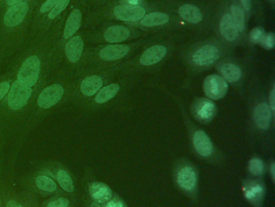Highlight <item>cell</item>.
Here are the masks:
<instances>
[{"mask_svg": "<svg viewBox=\"0 0 275 207\" xmlns=\"http://www.w3.org/2000/svg\"><path fill=\"white\" fill-rule=\"evenodd\" d=\"M91 207H101L100 205H98V202H96V201H94V202H92L91 205Z\"/></svg>", "mask_w": 275, "mask_h": 207, "instance_id": "40", "label": "cell"}, {"mask_svg": "<svg viewBox=\"0 0 275 207\" xmlns=\"http://www.w3.org/2000/svg\"><path fill=\"white\" fill-rule=\"evenodd\" d=\"M249 170L250 173L254 175H260L264 171L263 162L258 158L252 159L249 164Z\"/></svg>", "mask_w": 275, "mask_h": 207, "instance_id": "32", "label": "cell"}, {"mask_svg": "<svg viewBox=\"0 0 275 207\" xmlns=\"http://www.w3.org/2000/svg\"><path fill=\"white\" fill-rule=\"evenodd\" d=\"M3 205L4 207H41L37 195L26 190L4 193Z\"/></svg>", "mask_w": 275, "mask_h": 207, "instance_id": "9", "label": "cell"}, {"mask_svg": "<svg viewBox=\"0 0 275 207\" xmlns=\"http://www.w3.org/2000/svg\"><path fill=\"white\" fill-rule=\"evenodd\" d=\"M40 0H23L0 9V71L25 46Z\"/></svg>", "mask_w": 275, "mask_h": 207, "instance_id": "2", "label": "cell"}, {"mask_svg": "<svg viewBox=\"0 0 275 207\" xmlns=\"http://www.w3.org/2000/svg\"><path fill=\"white\" fill-rule=\"evenodd\" d=\"M243 190L245 196L250 202L258 206L261 205L265 195V187L261 182L255 181L246 182L245 183Z\"/></svg>", "mask_w": 275, "mask_h": 207, "instance_id": "16", "label": "cell"}, {"mask_svg": "<svg viewBox=\"0 0 275 207\" xmlns=\"http://www.w3.org/2000/svg\"><path fill=\"white\" fill-rule=\"evenodd\" d=\"M45 81L31 87L15 77L8 95L0 103V130L16 128L28 123L36 94Z\"/></svg>", "mask_w": 275, "mask_h": 207, "instance_id": "3", "label": "cell"}, {"mask_svg": "<svg viewBox=\"0 0 275 207\" xmlns=\"http://www.w3.org/2000/svg\"><path fill=\"white\" fill-rule=\"evenodd\" d=\"M72 77L65 71L57 69L45 81L36 94L28 123H37L51 109L71 101Z\"/></svg>", "mask_w": 275, "mask_h": 207, "instance_id": "4", "label": "cell"}, {"mask_svg": "<svg viewBox=\"0 0 275 207\" xmlns=\"http://www.w3.org/2000/svg\"><path fill=\"white\" fill-rule=\"evenodd\" d=\"M89 193L91 198L98 203H107L112 197V190L102 182H94L90 184Z\"/></svg>", "mask_w": 275, "mask_h": 207, "instance_id": "17", "label": "cell"}, {"mask_svg": "<svg viewBox=\"0 0 275 207\" xmlns=\"http://www.w3.org/2000/svg\"><path fill=\"white\" fill-rule=\"evenodd\" d=\"M179 13L183 20L191 24H197L202 19V15L199 8L191 4H186L182 6L179 9Z\"/></svg>", "mask_w": 275, "mask_h": 207, "instance_id": "24", "label": "cell"}, {"mask_svg": "<svg viewBox=\"0 0 275 207\" xmlns=\"http://www.w3.org/2000/svg\"><path fill=\"white\" fill-rule=\"evenodd\" d=\"M7 69L4 73H0V103L4 101L10 90L12 82L14 80V70L9 67H6Z\"/></svg>", "mask_w": 275, "mask_h": 207, "instance_id": "25", "label": "cell"}, {"mask_svg": "<svg viewBox=\"0 0 275 207\" xmlns=\"http://www.w3.org/2000/svg\"><path fill=\"white\" fill-rule=\"evenodd\" d=\"M220 72L229 83H234L240 79L242 71L240 68L233 64H224L220 68Z\"/></svg>", "mask_w": 275, "mask_h": 207, "instance_id": "30", "label": "cell"}, {"mask_svg": "<svg viewBox=\"0 0 275 207\" xmlns=\"http://www.w3.org/2000/svg\"><path fill=\"white\" fill-rule=\"evenodd\" d=\"M219 56L220 53L216 46L207 45L194 53L192 60L198 66L210 65L218 60Z\"/></svg>", "mask_w": 275, "mask_h": 207, "instance_id": "13", "label": "cell"}, {"mask_svg": "<svg viewBox=\"0 0 275 207\" xmlns=\"http://www.w3.org/2000/svg\"><path fill=\"white\" fill-rule=\"evenodd\" d=\"M270 172H271V176L272 179H273V182L275 181V164H272L271 167H270Z\"/></svg>", "mask_w": 275, "mask_h": 207, "instance_id": "38", "label": "cell"}, {"mask_svg": "<svg viewBox=\"0 0 275 207\" xmlns=\"http://www.w3.org/2000/svg\"><path fill=\"white\" fill-rule=\"evenodd\" d=\"M84 54V38L80 33H78L64 44L58 69L73 76L76 72L83 69Z\"/></svg>", "mask_w": 275, "mask_h": 207, "instance_id": "5", "label": "cell"}, {"mask_svg": "<svg viewBox=\"0 0 275 207\" xmlns=\"http://www.w3.org/2000/svg\"><path fill=\"white\" fill-rule=\"evenodd\" d=\"M41 207H75V201L72 197L60 194L52 196L51 198L44 201Z\"/></svg>", "mask_w": 275, "mask_h": 207, "instance_id": "27", "label": "cell"}, {"mask_svg": "<svg viewBox=\"0 0 275 207\" xmlns=\"http://www.w3.org/2000/svg\"><path fill=\"white\" fill-rule=\"evenodd\" d=\"M220 32L225 39L232 42L238 37V31L229 14L224 15L220 21Z\"/></svg>", "mask_w": 275, "mask_h": 207, "instance_id": "23", "label": "cell"}, {"mask_svg": "<svg viewBox=\"0 0 275 207\" xmlns=\"http://www.w3.org/2000/svg\"><path fill=\"white\" fill-rule=\"evenodd\" d=\"M105 207H127L124 201L118 197H115L113 199L107 202Z\"/></svg>", "mask_w": 275, "mask_h": 207, "instance_id": "35", "label": "cell"}, {"mask_svg": "<svg viewBox=\"0 0 275 207\" xmlns=\"http://www.w3.org/2000/svg\"><path fill=\"white\" fill-rule=\"evenodd\" d=\"M119 90H120V86L117 83H112V84L105 86L96 93V95L94 97V102L98 105L105 104L112 98H114L116 94L118 93Z\"/></svg>", "mask_w": 275, "mask_h": 207, "instance_id": "26", "label": "cell"}, {"mask_svg": "<svg viewBox=\"0 0 275 207\" xmlns=\"http://www.w3.org/2000/svg\"><path fill=\"white\" fill-rule=\"evenodd\" d=\"M71 2L72 0H60L59 2L57 3L55 6L48 12L47 14L45 15L38 21L34 23L31 25V30H30L28 41L35 36L48 32L57 24V22L61 20L62 18L65 17Z\"/></svg>", "mask_w": 275, "mask_h": 207, "instance_id": "8", "label": "cell"}, {"mask_svg": "<svg viewBox=\"0 0 275 207\" xmlns=\"http://www.w3.org/2000/svg\"><path fill=\"white\" fill-rule=\"evenodd\" d=\"M193 142H194L195 150L200 156L207 157L213 153V143L204 131L199 130L195 132Z\"/></svg>", "mask_w": 275, "mask_h": 207, "instance_id": "19", "label": "cell"}, {"mask_svg": "<svg viewBox=\"0 0 275 207\" xmlns=\"http://www.w3.org/2000/svg\"><path fill=\"white\" fill-rule=\"evenodd\" d=\"M0 201H3V198L1 199V184H0Z\"/></svg>", "mask_w": 275, "mask_h": 207, "instance_id": "41", "label": "cell"}, {"mask_svg": "<svg viewBox=\"0 0 275 207\" xmlns=\"http://www.w3.org/2000/svg\"><path fill=\"white\" fill-rule=\"evenodd\" d=\"M167 49L163 46H154L144 52L141 57V64L145 66H151L159 63L165 55Z\"/></svg>", "mask_w": 275, "mask_h": 207, "instance_id": "18", "label": "cell"}, {"mask_svg": "<svg viewBox=\"0 0 275 207\" xmlns=\"http://www.w3.org/2000/svg\"><path fill=\"white\" fill-rule=\"evenodd\" d=\"M86 0H72L69 9L67 11L65 21L61 28V36L58 40L57 49L61 62V49L64 44L79 33L83 26L84 17V7Z\"/></svg>", "mask_w": 275, "mask_h": 207, "instance_id": "6", "label": "cell"}, {"mask_svg": "<svg viewBox=\"0 0 275 207\" xmlns=\"http://www.w3.org/2000/svg\"><path fill=\"white\" fill-rule=\"evenodd\" d=\"M264 35L265 34H264L263 30L260 28H255L250 32V37L253 42H256V43H261Z\"/></svg>", "mask_w": 275, "mask_h": 207, "instance_id": "34", "label": "cell"}, {"mask_svg": "<svg viewBox=\"0 0 275 207\" xmlns=\"http://www.w3.org/2000/svg\"><path fill=\"white\" fill-rule=\"evenodd\" d=\"M232 10V20L234 24L236 26L238 31H242L245 28V14L242 8L240 7L232 5L231 8Z\"/></svg>", "mask_w": 275, "mask_h": 207, "instance_id": "31", "label": "cell"}, {"mask_svg": "<svg viewBox=\"0 0 275 207\" xmlns=\"http://www.w3.org/2000/svg\"><path fill=\"white\" fill-rule=\"evenodd\" d=\"M261 45L266 49H272L274 46L275 44V36L272 33H269L268 34H265L263 38L261 40Z\"/></svg>", "mask_w": 275, "mask_h": 207, "instance_id": "33", "label": "cell"}, {"mask_svg": "<svg viewBox=\"0 0 275 207\" xmlns=\"http://www.w3.org/2000/svg\"><path fill=\"white\" fill-rule=\"evenodd\" d=\"M271 110L265 103L260 104L254 110V119L256 124L261 130H267L271 121Z\"/></svg>", "mask_w": 275, "mask_h": 207, "instance_id": "22", "label": "cell"}, {"mask_svg": "<svg viewBox=\"0 0 275 207\" xmlns=\"http://www.w3.org/2000/svg\"><path fill=\"white\" fill-rule=\"evenodd\" d=\"M129 50V46L126 45H112L101 49L97 56L102 61H116L124 57Z\"/></svg>", "mask_w": 275, "mask_h": 207, "instance_id": "15", "label": "cell"}, {"mask_svg": "<svg viewBox=\"0 0 275 207\" xmlns=\"http://www.w3.org/2000/svg\"><path fill=\"white\" fill-rule=\"evenodd\" d=\"M65 17L48 32L35 36L6 67L14 70L16 79L34 87L58 69L60 57L57 44Z\"/></svg>", "mask_w": 275, "mask_h": 207, "instance_id": "1", "label": "cell"}, {"mask_svg": "<svg viewBox=\"0 0 275 207\" xmlns=\"http://www.w3.org/2000/svg\"><path fill=\"white\" fill-rule=\"evenodd\" d=\"M45 168L55 179L63 191L67 193H73L75 192V182L73 178L65 167L58 163H51L45 166Z\"/></svg>", "mask_w": 275, "mask_h": 207, "instance_id": "10", "label": "cell"}, {"mask_svg": "<svg viewBox=\"0 0 275 207\" xmlns=\"http://www.w3.org/2000/svg\"></svg>", "mask_w": 275, "mask_h": 207, "instance_id": "42", "label": "cell"}, {"mask_svg": "<svg viewBox=\"0 0 275 207\" xmlns=\"http://www.w3.org/2000/svg\"><path fill=\"white\" fill-rule=\"evenodd\" d=\"M130 32L128 28L124 26H111L105 30L102 34V38L109 43H117L124 42L128 39Z\"/></svg>", "mask_w": 275, "mask_h": 207, "instance_id": "20", "label": "cell"}, {"mask_svg": "<svg viewBox=\"0 0 275 207\" xmlns=\"http://www.w3.org/2000/svg\"><path fill=\"white\" fill-rule=\"evenodd\" d=\"M242 4L246 11H249L251 8V0H242Z\"/></svg>", "mask_w": 275, "mask_h": 207, "instance_id": "37", "label": "cell"}, {"mask_svg": "<svg viewBox=\"0 0 275 207\" xmlns=\"http://www.w3.org/2000/svg\"><path fill=\"white\" fill-rule=\"evenodd\" d=\"M216 113V106L213 101L201 99L194 107V114L198 120L202 123H209L213 120Z\"/></svg>", "mask_w": 275, "mask_h": 207, "instance_id": "14", "label": "cell"}, {"mask_svg": "<svg viewBox=\"0 0 275 207\" xmlns=\"http://www.w3.org/2000/svg\"><path fill=\"white\" fill-rule=\"evenodd\" d=\"M126 3H128L129 5H132V6H136L138 3H139V0H126Z\"/></svg>", "mask_w": 275, "mask_h": 207, "instance_id": "39", "label": "cell"}, {"mask_svg": "<svg viewBox=\"0 0 275 207\" xmlns=\"http://www.w3.org/2000/svg\"><path fill=\"white\" fill-rule=\"evenodd\" d=\"M269 103H270V108L272 110H274L275 109V87H273L272 90L271 94H270V99H269Z\"/></svg>", "mask_w": 275, "mask_h": 207, "instance_id": "36", "label": "cell"}, {"mask_svg": "<svg viewBox=\"0 0 275 207\" xmlns=\"http://www.w3.org/2000/svg\"><path fill=\"white\" fill-rule=\"evenodd\" d=\"M24 183L25 190L36 195L46 197L65 193L45 167L28 175Z\"/></svg>", "mask_w": 275, "mask_h": 207, "instance_id": "7", "label": "cell"}, {"mask_svg": "<svg viewBox=\"0 0 275 207\" xmlns=\"http://www.w3.org/2000/svg\"><path fill=\"white\" fill-rule=\"evenodd\" d=\"M114 16L124 21H138L142 20L146 14L143 8L132 5H119L114 8Z\"/></svg>", "mask_w": 275, "mask_h": 207, "instance_id": "12", "label": "cell"}, {"mask_svg": "<svg viewBox=\"0 0 275 207\" xmlns=\"http://www.w3.org/2000/svg\"><path fill=\"white\" fill-rule=\"evenodd\" d=\"M60 0H40L38 8L36 9L34 13L33 20L31 25L38 21L41 18L47 14L49 11L51 10L53 7L55 6Z\"/></svg>", "mask_w": 275, "mask_h": 207, "instance_id": "29", "label": "cell"}, {"mask_svg": "<svg viewBox=\"0 0 275 207\" xmlns=\"http://www.w3.org/2000/svg\"><path fill=\"white\" fill-rule=\"evenodd\" d=\"M228 89L226 81L220 75H209L203 83L205 94L209 98L213 100L223 98L228 93Z\"/></svg>", "mask_w": 275, "mask_h": 207, "instance_id": "11", "label": "cell"}, {"mask_svg": "<svg viewBox=\"0 0 275 207\" xmlns=\"http://www.w3.org/2000/svg\"><path fill=\"white\" fill-rule=\"evenodd\" d=\"M177 182L183 190H194L196 186L197 178L195 170L191 167H184L178 173Z\"/></svg>", "mask_w": 275, "mask_h": 207, "instance_id": "21", "label": "cell"}, {"mask_svg": "<svg viewBox=\"0 0 275 207\" xmlns=\"http://www.w3.org/2000/svg\"><path fill=\"white\" fill-rule=\"evenodd\" d=\"M169 18L168 15L161 12H153L147 15L142 20V24L146 27H153V26L161 25L169 21Z\"/></svg>", "mask_w": 275, "mask_h": 207, "instance_id": "28", "label": "cell"}]
</instances>
